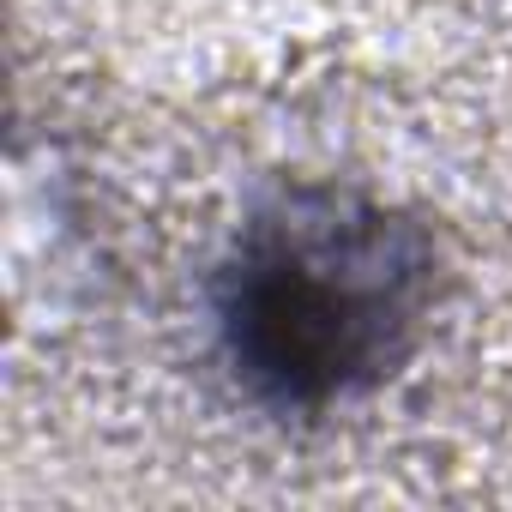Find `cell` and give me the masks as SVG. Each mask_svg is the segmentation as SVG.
<instances>
[{
	"mask_svg": "<svg viewBox=\"0 0 512 512\" xmlns=\"http://www.w3.org/2000/svg\"><path fill=\"white\" fill-rule=\"evenodd\" d=\"M452 290L440 229L350 181H290L223 241L205 314L223 380L278 422L374 398L428 344Z\"/></svg>",
	"mask_w": 512,
	"mask_h": 512,
	"instance_id": "cell-1",
	"label": "cell"
}]
</instances>
